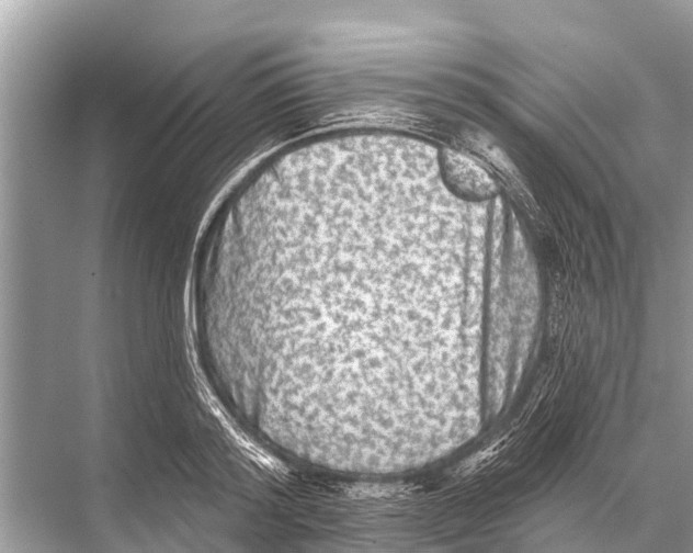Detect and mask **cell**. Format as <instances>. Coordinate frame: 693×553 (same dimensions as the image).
<instances>
[{
    "label": "cell",
    "mask_w": 693,
    "mask_h": 553,
    "mask_svg": "<svg viewBox=\"0 0 693 553\" xmlns=\"http://www.w3.org/2000/svg\"><path fill=\"white\" fill-rule=\"evenodd\" d=\"M402 230L350 217L251 249L242 293L262 391L368 416L443 384L455 341L445 268L419 259Z\"/></svg>",
    "instance_id": "6da1fadb"
},
{
    "label": "cell",
    "mask_w": 693,
    "mask_h": 553,
    "mask_svg": "<svg viewBox=\"0 0 693 553\" xmlns=\"http://www.w3.org/2000/svg\"><path fill=\"white\" fill-rule=\"evenodd\" d=\"M443 170L447 182L462 195L484 200L496 192L489 174L468 157L446 150L443 154Z\"/></svg>",
    "instance_id": "7a4b0ae2"
}]
</instances>
